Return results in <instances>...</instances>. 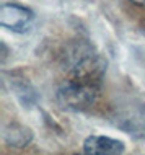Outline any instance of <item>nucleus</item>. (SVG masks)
Listing matches in <instances>:
<instances>
[{
	"label": "nucleus",
	"instance_id": "nucleus-3",
	"mask_svg": "<svg viewBox=\"0 0 145 155\" xmlns=\"http://www.w3.org/2000/svg\"><path fill=\"white\" fill-rule=\"evenodd\" d=\"M124 142L108 136H90L83 142V155H122Z\"/></svg>",
	"mask_w": 145,
	"mask_h": 155
},
{
	"label": "nucleus",
	"instance_id": "nucleus-1",
	"mask_svg": "<svg viewBox=\"0 0 145 155\" xmlns=\"http://www.w3.org/2000/svg\"><path fill=\"white\" fill-rule=\"evenodd\" d=\"M106 62L92 51H78L69 69V78L57 91V98L65 108L85 110L92 106L99 93Z\"/></svg>",
	"mask_w": 145,
	"mask_h": 155
},
{
	"label": "nucleus",
	"instance_id": "nucleus-4",
	"mask_svg": "<svg viewBox=\"0 0 145 155\" xmlns=\"http://www.w3.org/2000/svg\"><path fill=\"white\" fill-rule=\"evenodd\" d=\"M130 2H134L135 5H145V0H130Z\"/></svg>",
	"mask_w": 145,
	"mask_h": 155
},
{
	"label": "nucleus",
	"instance_id": "nucleus-2",
	"mask_svg": "<svg viewBox=\"0 0 145 155\" xmlns=\"http://www.w3.org/2000/svg\"><path fill=\"white\" fill-rule=\"evenodd\" d=\"M33 21V12L16 3H3L0 7V25L15 33H24Z\"/></svg>",
	"mask_w": 145,
	"mask_h": 155
}]
</instances>
